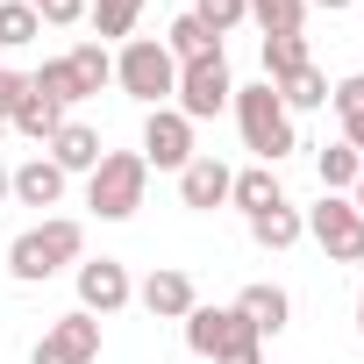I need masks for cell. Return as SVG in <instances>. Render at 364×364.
<instances>
[{
	"instance_id": "obj_1",
	"label": "cell",
	"mask_w": 364,
	"mask_h": 364,
	"mask_svg": "<svg viewBox=\"0 0 364 364\" xmlns=\"http://www.w3.org/2000/svg\"><path fill=\"white\" fill-rule=\"evenodd\" d=\"M86 257V229L72 222V215H43L36 229H22L15 243H8V272L22 279V286H43V279H58L65 264H79Z\"/></svg>"
},
{
	"instance_id": "obj_2",
	"label": "cell",
	"mask_w": 364,
	"mask_h": 364,
	"mask_svg": "<svg viewBox=\"0 0 364 364\" xmlns=\"http://www.w3.org/2000/svg\"><path fill=\"white\" fill-rule=\"evenodd\" d=\"M236 129H243V150H257V164H279L286 150H300V129H293V114H286V100H279V86L272 79H257V86H236Z\"/></svg>"
},
{
	"instance_id": "obj_3",
	"label": "cell",
	"mask_w": 364,
	"mask_h": 364,
	"mask_svg": "<svg viewBox=\"0 0 364 364\" xmlns=\"http://www.w3.org/2000/svg\"><path fill=\"white\" fill-rule=\"evenodd\" d=\"M143 186H150L143 150H107V157L86 171V208H93L100 222H129V215L143 208Z\"/></svg>"
},
{
	"instance_id": "obj_4",
	"label": "cell",
	"mask_w": 364,
	"mask_h": 364,
	"mask_svg": "<svg viewBox=\"0 0 364 364\" xmlns=\"http://www.w3.org/2000/svg\"><path fill=\"white\" fill-rule=\"evenodd\" d=\"M114 86H122L129 100H143V107H171L178 65H171V50H164L157 36H129L122 58H114Z\"/></svg>"
},
{
	"instance_id": "obj_5",
	"label": "cell",
	"mask_w": 364,
	"mask_h": 364,
	"mask_svg": "<svg viewBox=\"0 0 364 364\" xmlns=\"http://www.w3.org/2000/svg\"><path fill=\"white\" fill-rule=\"evenodd\" d=\"M229 100H236V72H229V58H222V50H215V58H193V65H178L171 107L186 114V122H215Z\"/></svg>"
},
{
	"instance_id": "obj_6",
	"label": "cell",
	"mask_w": 364,
	"mask_h": 364,
	"mask_svg": "<svg viewBox=\"0 0 364 364\" xmlns=\"http://www.w3.org/2000/svg\"><path fill=\"white\" fill-rule=\"evenodd\" d=\"M300 222H307V236L328 250V264H364V215L350 208V193H321Z\"/></svg>"
},
{
	"instance_id": "obj_7",
	"label": "cell",
	"mask_w": 364,
	"mask_h": 364,
	"mask_svg": "<svg viewBox=\"0 0 364 364\" xmlns=\"http://www.w3.org/2000/svg\"><path fill=\"white\" fill-rule=\"evenodd\" d=\"M72 286H79V307H86L93 321H107V314H122V307L136 300V279H129L122 257H79Z\"/></svg>"
},
{
	"instance_id": "obj_8",
	"label": "cell",
	"mask_w": 364,
	"mask_h": 364,
	"mask_svg": "<svg viewBox=\"0 0 364 364\" xmlns=\"http://www.w3.org/2000/svg\"><path fill=\"white\" fill-rule=\"evenodd\" d=\"M236 343H264L236 307H193V314H186V350H193L200 364H222Z\"/></svg>"
},
{
	"instance_id": "obj_9",
	"label": "cell",
	"mask_w": 364,
	"mask_h": 364,
	"mask_svg": "<svg viewBox=\"0 0 364 364\" xmlns=\"http://www.w3.org/2000/svg\"><path fill=\"white\" fill-rule=\"evenodd\" d=\"M200 150H193V122L178 107H150L143 114V164L150 171H186Z\"/></svg>"
},
{
	"instance_id": "obj_10",
	"label": "cell",
	"mask_w": 364,
	"mask_h": 364,
	"mask_svg": "<svg viewBox=\"0 0 364 364\" xmlns=\"http://www.w3.org/2000/svg\"><path fill=\"white\" fill-rule=\"evenodd\" d=\"M93 357H100V321H93L86 307L58 314V321L43 328V343L29 350V364H93Z\"/></svg>"
},
{
	"instance_id": "obj_11",
	"label": "cell",
	"mask_w": 364,
	"mask_h": 364,
	"mask_svg": "<svg viewBox=\"0 0 364 364\" xmlns=\"http://www.w3.org/2000/svg\"><path fill=\"white\" fill-rule=\"evenodd\" d=\"M136 300L150 307V321H186L193 307H200V293H193V279L178 272V264H157L143 286H136Z\"/></svg>"
},
{
	"instance_id": "obj_12",
	"label": "cell",
	"mask_w": 364,
	"mask_h": 364,
	"mask_svg": "<svg viewBox=\"0 0 364 364\" xmlns=\"http://www.w3.org/2000/svg\"><path fill=\"white\" fill-rule=\"evenodd\" d=\"M229 178H236V171H229L215 150H200L186 171H178V200H186L193 215H215V208H229Z\"/></svg>"
},
{
	"instance_id": "obj_13",
	"label": "cell",
	"mask_w": 364,
	"mask_h": 364,
	"mask_svg": "<svg viewBox=\"0 0 364 364\" xmlns=\"http://www.w3.org/2000/svg\"><path fill=\"white\" fill-rule=\"evenodd\" d=\"M65 122H72V107H58V100H50V93H36V86H22V100L8 107V129H15V136H29V143H50Z\"/></svg>"
},
{
	"instance_id": "obj_14",
	"label": "cell",
	"mask_w": 364,
	"mask_h": 364,
	"mask_svg": "<svg viewBox=\"0 0 364 364\" xmlns=\"http://www.w3.org/2000/svg\"><path fill=\"white\" fill-rule=\"evenodd\" d=\"M236 314H243L257 336H286L293 300H286V286H264V279H257V286H243V293H236Z\"/></svg>"
},
{
	"instance_id": "obj_15",
	"label": "cell",
	"mask_w": 364,
	"mask_h": 364,
	"mask_svg": "<svg viewBox=\"0 0 364 364\" xmlns=\"http://www.w3.org/2000/svg\"><path fill=\"white\" fill-rule=\"evenodd\" d=\"M43 150H50V164H58L65 178H72V171H93V164L107 157V150H100V129H86V122H65Z\"/></svg>"
},
{
	"instance_id": "obj_16",
	"label": "cell",
	"mask_w": 364,
	"mask_h": 364,
	"mask_svg": "<svg viewBox=\"0 0 364 364\" xmlns=\"http://www.w3.org/2000/svg\"><path fill=\"white\" fill-rule=\"evenodd\" d=\"M15 200H22V208H58V200H65V171H58L50 157L15 164Z\"/></svg>"
},
{
	"instance_id": "obj_17",
	"label": "cell",
	"mask_w": 364,
	"mask_h": 364,
	"mask_svg": "<svg viewBox=\"0 0 364 364\" xmlns=\"http://www.w3.org/2000/svg\"><path fill=\"white\" fill-rule=\"evenodd\" d=\"M300 236H307V222H300V208H293V200H279V208L250 215V243H257V250H293Z\"/></svg>"
},
{
	"instance_id": "obj_18",
	"label": "cell",
	"mask_w": 364,
	"mask_h": 364,
	"mask_svg": "<svg viewBox=\"0 0 364 364\" xmlns=\"http://www.w3.org/2000/svg\"><path fill=\"white\" fill-rule=\"evenodd\" d=\"M65 65H72V79H79V93H86V100H93L100 86H114V58H107V43H100V36L72 43V50H65Z\"/></svg>"
},
{
	"instance_id": "obj_19",
	"label": "cell",
	"mask_w": 364,
	"mask_h": 364,
	"mask_svg": "<svg viewBox=\"0 0 364 364\" xmlns=\"http://www.w3.org/2000/svg\"><path fill=\"white\" fill-rule=\"evenodd\" d=\"M229 200L243 208V215H264V208H279L286 193H279V171L272 164H250V171H236L229 178Z\"/></svg>"
},
{
	"instance_id": "obj_20",
	"label": "cell",
	"mask_w": 364,
	"mask_h": 364,
	"mask_svg": "<svg viewBox=\"0 0 364 364\" xmlns=\"http://www.w3.org/2000/svg\"><path fill=\"white\" fill-rule=\"evenodd\" d=\"M314 178H321V193H350L357 178H364V157L350 143H321L314 150Z\"/></svg>"
},
{
	"instance_id": "obj_21",
	"label": "cell",
	"mask_w": 364,
	"mask_h": 364,
	"mask_svg": "<svg viewBox=\"0 0 364 364\" xmlns=\"http://www.w3.org/2000/svg\"><path fill=\"white\" fill-rule=\"evenodd\" d=\"M157 43L171 50V65H193V58H215V50H222V36H208L193 15H171V29H164Z\"/></svg>"
},
{
	"instance_id": "obj_22",
	"label": "cell",
	"mask_w": 364,
	"mask_h": 364,
	"mask_svg": "<svg viewBox=\"0 0 364 364\" xmlns=\"http://www.w3.org/2000/svg\"><path fill=\"white\" fill-rule=\"evenodd\" d=\"M307 65H314L307 36H264V79H272V86L293 79V72H307Z\"/></svg>"
},
{
	"instance_id": "obj_23",
	"label": "cell",
	"mask_w": 364,
	"mask_h": 364,
	"mask_svg": "<svg viewBox=\"0 0 364 364\" xmlns=\"http://www.w3.org/2000/svg\"><path fill=\"white\" fill-rule=\"evenodd\" d=\"M250 22L264 36H300L307 29V0H250Z\"/></svg>"
},
{
	"instance_id": "obj_24",
	"label": "cell",
	"mask_w": 364,
	"mask_h": 364,
	"mask_svg": "<svg viewBox=\"0 0 364 364\" xmlns=\"http://www.w3.org/2000/svg\"><path fill=\"white\" fill-rule=\"evenodd\" d=\"M136 15H143V0H86V22L100 29V43L136 36Z\"/></svg>"
},
{
	"instance_id": "obj_25",
	"label": "cell",
	"mask_w": 364,
	"mask_h": 364,
	"mask_svg": "<svg viewBox=\"0 0 364 364\" xmlns=\"http://www.w3.org/2000/svg\"><path fill=\"white\" fill-rule=\"evenodd\" d=\"M279 100H286V114H307V107H328V79L307 65V72H293V79H279Z\"/></svg>"
},
{
	"instance_id": "obj_26",
	"label": "cell",
	"mask_w": 364,
	"mask_h": 364,
	"mask_svg": "<svg viewBox=\"0 0 364 364\" xmlns=\"http://www.w3.org/2000/svg\"><path fill=\"white\" fill-rule=\"evenodd\" d=\"M208 36H229V29H243L250 22V0H193V8H186Z\"/></svg>"
},
{
	"instance_id": "obj_27",
	"label": "cell",
	"mask_w": 364,
	"mask_h": 364,
	"mask_svg": "<svg viewBox=\"0 0 364 364\" xmlns=\"http://www.w3.org/2000/svg\"><path fill=\"white\" fill-rule=\"evenodd\" d=\"M36 36H43L36 8H22V0H0V50H22V43H36Z\"/></svg>"
},
{
	"instance_id": "obj_28",
	"label": "cell",
	"mask_w": 364,
	"mask_h": 364,
	"mask_svg": "<svg viewBox=\"0 0 364 364\" xmlns=\"http://www.w3.org/2000/svg\"><path fill=\"white\" fill-rule=\"evenodd\" d=\"M29 86H36V93H50V100H58V107H79V100H86V93H79V79H72V65H65V58H43V72H29Z\"/></svg>"
},
{
	"instance_id": "obj_29",
	"label": "cell",
	"mask_w": 364,
	"mask_h": 364,
	"mask_svg": "<svg viewBox=\"0 0 364 364\" xmlns=\"http://www.w3.org/2000/svg\"><path fill=\"white\" fill-rule=\"evenodd\" d=\"M29 8H36L43 29H72V22H86V0H29Z\"/></svg>"
},
{
	"instance_id": "obj_30",
	"label": "cell",
	"mask_w": 364,
	"mask_h": 364,
	"mask_svg": "<svg viewBox=\"0 0 364 364\" xmlns=\"http://www.w3.org/2000/svg\"><path fill=\"white\" fill-rule=\"evenodd\" d=\"M328 107H336L343 122H350V114H364V72H350V79H336V86H328Z\"/></svg>"
},
{
	"instance_id": "obj_31",
	"label": "cell",
	"mask_w": 364,
	"mask_h": 364,
	"mask_svg": "<svg viewBox=\"0 0 364 364\" xmlns=\"http://www.w3.org/2000/svg\"><path fill=\"white\" fill-rule=\"evenodd\" d=\"M22 86H29V79H22V72H8V65H0V114H8V107H15V100H22Z\"/></svg>"
},
{
	"instance_id": "obj_32",
	"label": "cell",
	"mask_w": 364,
	"mask_h": 364,
	"mask_svg": "<svg viewBox=\"0 0 364 364\" xmlns=\"http://www.w3.org/2000/svg\"><path fill=\"white\" fill-rule=\"evenodd\" d=\"M343 143H350V150L364 157V114H350V122H343Z\"/></svg>"
},
{
	"instance_id": "obj_33",
	"label": "cell",
	"mask_w": 364,
	"mask_h": 364,
	"mask_svg": "<svg viewBox=\"0 0 364 364\" xmlns=\"http://www.w3.org/2000/svg\"><path fill=\"white\" fill-rule=\"evenodd\" d=\"M307 8H321V15H343V8H357V0H307Z\"/></svg>"
},
{
	"instance_id": "obj_34",
	"label": "cell",
	"mask_w": 364,
	"mask_h": 364,
	"mask_svg": "<svg viewBox=\"0 0 364 364\" xmlns=\"http://www.w3.org/2000/svg\"><path fill=\"white\" fill-rule=\"evenodd\" d=\"M0 200H15V171L8 164H0Z\"/></svg>"
},
{
	"instance_id": "obj_35",
	"label": "cell",
	"mask_w": 364,
	"mask_h": 364,
	"mask_svg": "<svg viewBox=\"0 0 364 364\" xmlns=\"http://www.w3.org/2000/svg\"><path fill=\"white\" fill-rule=\"evenodd\" d=\"M350 208H357V215H364V178H357V186H350Z\"/></svg>"
},
{
	"instance_id": "obj_36",
	"label": "cell",
	"mask_w": 364,
	"mask_h": 364,
	"mask_svg": "<svg viewBox=\"0 0 364 364\" xmlns=\"http://www.w3.org/2000/svg\"><path fill=\"white\" fill-rule=\"evenodd\" d=\"M357 336H364V286H357Z\"/></svg>"
},
{
	"instance_id": "obj_37",
	"label": "cell",
	"mask_w": 364,
	"mask_h": 364,
	"mask_svg": "<svg viewBox=\"0 0 364 364\" xmlns=\"http://www.w3.org/2000/svg\"><path fill=\"white\" fill-rule=\"evenodd\" d=\"M0 143H8V114H0Z\"/></svg>"
},
{
	"instance_id": "obj_38",
	"label": "cell",
	"mask_w": 364,
	"mask_h": 364,
	"mask_svg": "<svg viewBox=\"0 0 364 364\" xmlns=\"http://www.w3.org/2000/svg\"><path fill=\"white\" fill-rule=\"evenodd\" d=\"M22 8H29V0H22Z\"/></svg>"
}]
</instances>
